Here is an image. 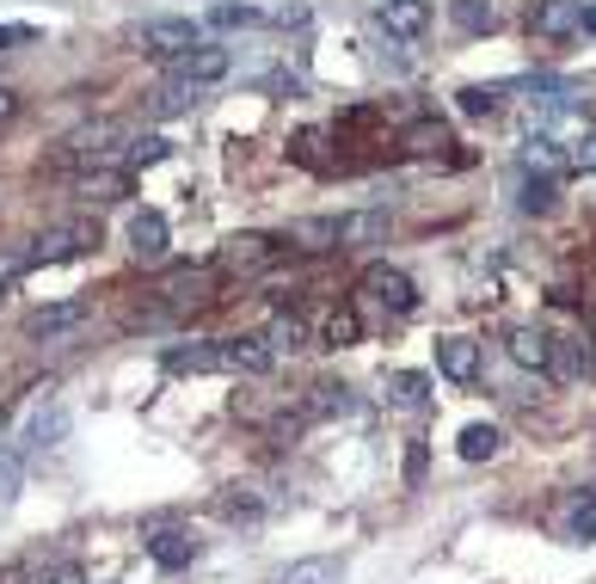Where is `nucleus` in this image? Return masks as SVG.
<instances>
[{
    "instance_id": "1",
    "label": "nucleus",
    "mask_w": 596,
    "mask_h": 584,
    "mask_svg": "<svg viewBox=\"0 0 596 584\" xmlns=\"http://www.w3.org/2000/svg\"><path fill=\"white\" fill-rule=\"evenodd\" d=\"M375 26L400 43H418L431 31V0H375Z\"/></svg>"
},
{
    "instance_id": "2",
    "label": "nucleus",
    "mask_w": 596,
    "mask_h": 584,
    "mask_svg": "<svg viewBox=\"0 0 596 584\" xmlns=\"http://www.w3.org/2000/svg\"><path fill=\"white\" fill-rule=\"evenodd\" d=\"M363 295H375V302L394 308V314H412V308H418V283H412L406 271H394V265H370V271H363Z\"/></svg>"
},
{
    "instance_id": "3",
    "label": "nucleus",
    "mask_w": 596,
    "mask_h": 584,
    "mask_svg": "<svg viewBox=\"0 0 596 584\" xmlns=\"http://www.w3.org/2000/svg\"><path fill=\"white\" fill-rule=\"evenodd\" d=\"M198 26L191 19H154V26H142V50L148 56H166V62H179V56L198 50Z\"/></svg>"
},
{
    "instance_id": "4",
    "label": "nucleus",
    "mask_w": 596,
    "mask_h": 584,
    "mask_svg": "<svg viewBox=\"0 0 596 584\" xmlns=\"http://www.w3.org/2000/svg\"><path fill=\"white\" fill-rule=\"evenodd\" d=\"M99 246V222H62L31 246V259H74V253H93Z\"/></svg>"
},
{
    "instance_id": "5",
    "label": "nucleus",
    "mask_w": 596,
    "mask_h": 584,
    "mask_svg": "<svg viewBox=\"0 0 596 584\" xmlns=\"http://www.w3.org/2000/svg\"><path fill=\"white\" fill-rule=\"evenodd\" d=\"M578 13H584V0H542V7L529 13V31H535V38H547V43L578 38Z\"/></svg>"
},
{
    "instance_id": "6",
    "label": "nucleus",
    "mask_w": 596,
    "mask_h": 584,
    "mask_svg": "<svg viewBox=\"0 0 596 584\" xmlns=\"http://www.w3.org/2000/svg\"><path fill=\"white\" fill-rule=\"evenodd\" d=\"M228 68H234V56L222 43H198L191 56H179V80H191V87H215V80H228Z\"/></svg>"
},
{
    "instance_id": "7",
    "label": "nucleus",
    "mask_w": 596,
    "mask_h": 584,
    "mask_svg": "<svg viewBox=\"0 0 596 584\" xmlns=\"http://www.w3.org/2000/svg\"><path fill=\"white\" fill-rule=\"evenodd\" d=\"M148 554H154L166 572H179V566H191V560H198V535L179 530V523H160V530L148 535Z\"/></svg>"
},
{
    "instance_id": "8",
    "label": "nucleus",
    "mask_w": 596,
    "mask_h": 584,
    "mask_svg": "<svg viewBox=\"0 0 596 584\" xmlns=\"http://www.w3.org/2000/svg\"><path fill=\"white\" fill-rule=\"evenodd\" d=\"M277 363V351L265 339H222V370H240V375H265Z\"/></svg>"
},
{
    "instance_id": "9",
    "label": "nucleus",
    "mask_w": 596,
    "mask_h": 584,
    "mask_svg": "<svg viewBox=\"0 0 596 584\" xmlns=\"http://www.w3.org/2000/svg\"><path fill=\"white\" fill-rule=\"evenodd\" d=\"M166 240H173V234H166V215H160V210H135L130 215V253L135 259H160V253H166Z\"/></svg>"
},
{
    "instance_id": "10",
    "label": "nucleus",
    "mask_w": 596,
    "mask_h": 584,
    "mask_svg": "<svg viewBox=\"0 0 596 584\" xmlns=\"http://www.w3.org/2000/svg\"><path fill=\"white\" fill-rule=\"evenodd\" d=\"M387 228H394V215H387V210L339 215V246H375V240H387Z\"/></svg>"
},
{
    "instance_id": "11",
    "label": "nucleus",
    "mask_w": 596,
    "mask_h": 584,
    "mask_svg": "<svg viewBox=\"0 0 596 584\" xmlns=\"http://www.w3.org/2000/svg\"><path fill=\"white\" fill-rule=\"evenodd\" d=\"M511 358L523 370H554V339L542 326H511Z\"/></svg>"
},
{
    "instance_id": "12",
    "label": "nucleus",
    "mask_w": 596,
    "mask_h": 584,
    "mask_svg": "<svg viewBox=\"0 0 596 584\" xmlns=\"http://www.w3.org/2000/svg\"><path fill=\"white\" fill-rule=\"evenodd\" d=\"M87 314H93V302H50V308H38V314L26 320V332H31V339H50V332L80 326Z\"/></svg>"
},
{
    "instance_id": "13",
    "label": "nucleus",
    "mask_w": 596,
    "mask_h": 584,
    "mask_svg": "<svg viewBox=\"0 0 596 584\" xmlns=\"http://www.w3.org/2000/svg\"><path fill=\"white\" fill-rule=\"evenodd\" d=\"M437 370L449 382H474L479 375V345L474 339H437Z\"/></svg>"
},
{
    "instance_id": "14",
    "label": "nucleus",
    "mask_w": 596,
    "mask_h": 584,
    "mask_svg": "<svg viewBox=\"0 0 596 584\" xmlns=\"http://www.w3.org/2000/svg\"><path fill=\"white\" fill-rule=\"evenodd\" d=\"M118 135H123V130H118V123H105V118H99V123H87V130H74V135H68V160H80V167H87V160H105Z\"/></svg>"
},
{
    "instance_id": "15",
    "label": "nucleus",
    "mask_w": 596,
    "mask_h": 584,
    "mask_svg": "<svg viewBox=\"0 0 596 584\" xmlns=\"http://www.w3.org/2000/svg\"><path fill=\"white\" fill-rule=\"evenodd\" d=\"M210 290H215L210 271H179V278H166V308H179V314H185V308H203Z\"/></svg>"
},
{
    "instance_id": "16",
    "label": "nucleus",
    "mask_w": 596,
    "mask_h": 584,
    "mask_svg": "<svg viewBox=\"0 0 596 584\" xmlns=\"http://www.w3.org/2000/svg\"><path fill=\"white\" fill-rule=\"evenodd\" d=\"M290 246L326 253V246H339V222H332V215H302V222H290Z\"/></svg>"
},
{
    "instance_id": "17",
    "label": "nucleus",
    "mask_w": 596,
    "mask_h": 584,
    "mask_svg": "<svg viewBox=\"0 0 596 584\" xmlns=\"http://www.w3.org/2000/svg\"><path fill=\"white\" fill-rule=\"evenodd\" d=\"M339 578H345V560L314 554V560H295V566H283L277 584H339Z\"/></svg>"
},
{
    "instance_id": "18",
    "label": "nucleus",
    "mask_w": 596,
    "mask_h": 584,
    "mask_svg": "<svg viewBox=\"0 0 596 584\" xmlns=\"http://www.w3.org/2000/svg\"><path fill=\"white\" fill-rule=\"evenodd\" d=\"M166 370L173 375H210V370H222V345H179V351H166Z\"/></svg>"
},
{
    "instance_id": "19",
    "label": "nucleus",
    "mask_w": 596,
    "mask_h": 584,
    "mask_svg": "<svg viewBox=\"0 0 596 584\" xmlns=\"http://www.w3.org/2000/svg\"><path fill=\"white\" fill-rule=\"evenodd\" d=\"M382 394L394 400V406H424L431 400V375H418V370H394L382 382Z\"/></svg>"
},
{
    "instance_id": "20",
    "label": "nucleus",
    "mask_w": 596,
    "mask_h": 584,
    "mask_svg": "<svg viewBox=\"0 0 596 584\" xmlns=\"http://www.w3.org/2000/svg\"><path fill=\"white\" fill-rule=\"evenodd\" d=\"M455 450H462V462H492V455L504 450V431L498 425H467L462 437H455Z\"/></svg>"
},
{
    "instance_id": "21",
    "label": "nucleus",
    "mask_w": 596,
    "mask_h": 584,
    "mask_svg": "<svg viewBox=\"0 0 596 584\" xmlns=\"http://www.w3.org/2000/svg\"><path fill=\"white\" fill-rule=\"evenodd\" d=\"M148 105H154L160 118H185V111L198 105V87H191V80H166V87L148 93Z\"/></svg>"
},
{
    "instance_id": "22",
    "label": "nucleus",
    "mask_w": 596,
    "mask_h": 584,
    "mask_svg": "<svg viewBox=\"0 0 596 584\" xmlns=\"http://www.w3.org/2000/svg\"><path fill=\"white\" fill-rule=\"evenodd\" d=\"M80 198L93 203V210H105V203L130 198V179H123V173H87V179H80Z\"/></svg>"
},
{
    "instance_id": "23",
    "label": "nucleus",
    "mask_w": 596,
    "mask_h": 584,
    "mask_svg": "<svg viewBox=\"0 0 596 584\" xmlns=\"http://www.w3.org/2000/svg\"><path fill=\"white\" fill-rule=\"evenodd\" d=\"M62 437H68V412L62 406L38 412V419L26 425V443H31V450H50V443H62Z\"/></svg>"
},
{
    "instance_id": "24",
    "label": "nucleus",
    "mask_w": 596,
    "mask_h": 584,
    "mask_svg": "<svg viewBox=\"0 0 596 584\" xmlns=\"http://www.w3.org/2000/svg\"><path fill=\"white\" fill-rule=\"evenodd\" d=\"M449 19H455V31L479 38V31H492V0H449Z\"/></svg>"
},
{
    "instance_id": "25",
    "label": "nucleus",
    "mask_w": 596,
    "mask_h": 584,
    "mask_svg": "<svg viewBox=\"0 0 596 584\" xmlns=\"http://www.w3.org/2000/svg\"><path fill=\"white\" fill-rule=\"evenodd\" d=\"M210 26L246 31V26H265V13H259V7H246V0H222V7H210Z\"/></svg>"
},
{
    "instance_id": "26",
    "label": "nucleus",
    "mask_w": 596,
    "mask_h": 584,
    "mask_svg": "<svg viewBox=\"0 0 596 584\" xmlns=\"http://www.w3.org/2000/svg\"><path fill=\"white\" fill-rule=\"evenodd\" d=\"M554 198H559V185H554V173H542V179H523V215H547V210H554Z\"/></svg>"
},
{
    "instance_id": "27",
    "label": "nucleus",
    "mask_w": 596,
    "mask_h": 584,
    "mask_svg": "<svg viewBox=\"0 0 596 584\" xmlns=\"http://www.w3.org/2000/svg\"><path fill=\"white\" fill-rule=\"evenodd\" d=\"M271 259V240L265 234H240V240H228V265H265Z\"/></svg>"
},
{
    "instance_id": "28",
    "label": "nucleus",
    "mask_w": 596,
    "mask_h": 584,
    "mask_svg": "<svg viewBox=\"0 0 596 584\" xmlns=\"http://www.w3.org/2000/svg\"><path fill=\"white\" fill-rule=\"evenodd\" d=\"M406 148H412V154H443V148H449V130L424 118V123H412V130H406Z\"/></svg>"
},
{
    "instance_id": "29",
    "label": "nucleus",
    "mask_w": 596,
    "mask_h": 584,
    "mask_svg": "<svg viewBox=\"0 0 596 584\" xmlns=\"http://www.w3.org/2000/svg\"><path fill=\"white\" fill-rule=\"evenodd\" d=\"M357 339H363L357 308H332V320H326V345H357Z\"/></svg>"
},
{
    "instance_id": "30",
    "label": "nucleus",
    "mask_w": 596,
    "mask_h": 584,
    "mask_svg": "<svg viewBox=\"0 0 596 584\" xmlns=\"http://www.w3.org/2000/svg\"><path fill=\"white\" fill-rule=\"evenodd\" d=\"M559 160H566V154H559V142H554V135H535V130H529V148H523V167H529V173H535V167H542V173H554Z\"/></svg>"
},
{
    "instance_id": "31",
    "label": "nucleus",
    "mask_w": 596,
    "mask_h": 584,
    "mask_svg": "<svg viewBox=\"0 0 596 584\" xmlns=\"http://www.w3.org/2000/svg\"><path fill=\"white\" fill-rule=\"evenodd\" d=\"M222 517H228V523H259V517H265V505L252 499V486H234V492L222 499Z\"/></svg>"
},
{
    "instance_id": "32",
    "label": "nucleus",
    "mask_w": 596,
    "mask_h": 584,
    "mask_svg": "<svg viewBox=\"0 0 596 584\" xmlns=\"http://www.w3.org/2000/svg\"><path fill=\"white\" fill-rule=\"evenodd\" d=\"M123 154H130V167H154V160L173 154V142H166V135H130V148H123Z\"/></svg>"
},
{
    "instance_id": "33",
    "label": "nucleus",
    "mask_w": 596,
    "mask_h": 584,
    "mask_svg": "<svg viewBox=\"0 0 596 584\" xmlns=\"http://www.w3.org/2000/svg\"><path fill=\"white\" fill-rule=\"evenodd\" d=\"M302 339H307V332H302V320H295V314H277V320H271V332H265L271 351H302Z\"/></svg>"
},
{
    "instance_id": "34",
    "label": "nucleus",
    "mask_w": 596,
    "mask_h": 584,
    "mask_svg": "<svg viewBox=\"0 0 596 584\" xmlns=\"http://www.w3.org/2000/svg\"><path fill=\"white\" fill-rule=\"evenodd\" d=\"M455 99H462L467 118H492V111H498V93H492V87H462Z\"/></svg>"
},
{
    "instance_id": "35",
    "label": "nucleus",
    "mask_w": 596,
    "mask_h": 584,
    "mask_svg": "<svg viewBox=\"0 0 596 584\" xmlns=\"http://www.w3.org/2000/svg\"><path fill=\"white\" fill-rule=\"evenodd\" d=\"M572 542H596V492L572 505Z\"/></svg>"
},
{
    "instance_id": "36",
    "label": "nucleus",
    "mask_w": 596,
    "mask_h": 584,
    "mask_svg": "<svg viewBox=\"0 0 596 584\" xmlns=\"http://www.w3.org/2000/svg\"><path fill=\"white\" fill-rule=\"evenodd\" d=\"M31 265V253H19V246H0V290L7 283H19V271Z\"/></svg>"
},
{
    "instance_id": "37",
    "label": "nucleus",
    "mask_w": 596,
    "mask_h": 584,
    "mask_svg": "<svg viewBox=\"0 0 596 584\" xmlns=\"http://www.w3.org/2000/svg\"><path fill=\"white\" fill-rule=\"evenodd\" d=\"M572 167H578V173H596V130L572 142Z\"/></svg>"
},
{
    "instance_id": "38",
    "label": "nucleus",
    "mask_w": 596,
    "mask_h": 584,
    "mask_svg": "<svg viewBox=\"0 0 596 584\" xmlns=\"http://www.w3.org/2000/svg\"><path fill=\"white\" fill-rule=\"evenodd\" d=\"M0 584H43V566L26 560V566H0Z\"/></svg>"
},
{
    "instance_id": "39",
    "label": "nucleus",
    "mask_w": 596,
    "mask_h": 584,
    "mask_svg": "<svg viewBox=\"0 0 596 584\" xmlns=\"http://www.w3.org/2000/svg\"><path fill=\"white\" fill-rule=\"evenodd\" d=\"M314 394H320V400H314V412H345V406H351V400H345V387H332V382H320Z\"/></svg>"
},
{
    "instance_id": "40",
    "label": "nucleus",
    "mask_w": 596,
    "mask_h": 584,
    "mask_svg": "<svg viewBox=\"0 0 596 584\" xmlns=\"http://www.w3.org/2000/svg\"><path fill=\"white\" fill-rule=\"evenodd\" d=\"M19 43H38V26H0V50H19Z\"/></svg>"
},
{
    "instance_id": "41",
    "label": "nucleus",
    "mask_w": 596,
    "mask_h": 584,
    "mask_svg": "<svg viewBox=\"0 0 596 584\" xmlns=\"http://www.w3.org/2000/svg\"><path fill=\"white\" fill-rule=\"evenodd\" d=\"M277 26H283V31H302V26H307V7H302V0H295V7H283Z\"/></svg>"
},
{
    "instance_id": "42",
    "label": "nucleus",
    "mask_w": 596,
    "mask_h": 584,
    "mask_svg": "<svg viewBox=\"0 0 596 584\" xmlns=\"http://www.w3.org/2000/svg\"><path fill=\"white\" fill-rule=\"evenodd\" d=\"M43 584H80V566H55V572H43Z\"/></svg>"
},
{
    "instance_id": "43",
    "label": "nucleus",
    "mask_w": 596,
    "mask_h": 584,
    "mask_svg": "<svg viewBox=\"0 0 596 584\" xmlns=\"http://www.w3.org/2000/svg\"><path fill=\"white\" fill-rule=\"evenodd\" d=\"M424 474V443H412V455H406V480H418Z\"/></svg>"
},
{
    "instance_id": "44",
    "label": "nucleus",
    "mask_w": 596,
    "mask_h": 584,
    "mask_svg": "<svg viewBox=\"0 0 596 584\" xmlns=\"http://www.w3.org/2000/svg\"><path fill=\"white\" fill-rule=\"evenodd\" d=\"M7 118H19V93H7V87H0V123Z\"/></svg>"
},
{
    "instance_id": "45",
    "label": "nucleus",
    "mask_w": 596,
    "mask_h": 584,
    "mask_svg": "<svg viewBox=\"0 0 596 584\" xmlns=\"http://www.w3.org/2000/svg\"><path fill=\"white\" fill-rule=\"evenodd\" d=\"M578 31H596V7H584V13H578Z\"/></svg>"
},
{
    "instance_id": "46",
    "label": "nucleus",
    "mask_w": 596,
    "mask_h": 584,
    "mask_svg": "<svg viewBox=\"0 0 596 584\" xmlns=\"http://www.w3.org/2000/svg\"><path fill=\"white\" fill-rule=\"evenodd\" d=\"M590 345H596V314H590Z\"/></svg>"
}]
</instances>
